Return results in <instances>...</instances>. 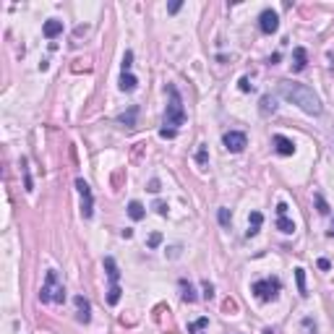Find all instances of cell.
<instances>
[{
    "instance_id": "obj_33",
    "label": "cell",
    "mask_w": 334,
    "mask_h": 334,
    "mask_svg": "<svg viewBox=\"0 0 334 334\" xmlns=\"http://www.w3.org/2000/svg\"><path fill=\"white\" fill-rule=\"evenodd\" d=\"M149 191H152V193H160V191H162V185H160V180H157V178L149 180Z\"/></svg>"
},
{
    "instance_id": "obj_5",
    "label": "cell",
    "mask_w": 334,
    "mask_h": 334,
    "mask_svg": "<svg viewBox=\"0 0 334 334\" xmlns=\"http://www.w3.org/2000/svg\"><path fill=\"white\" fill-rule=\"evenodd\" d=\"M76 188L81 193V217L89 219L91 214H94V196H91V188H89V183L84 180V178L76 180Z\"/></svg>"
},
{
    "instance_id": "obj_21",
    "label": "cell",
    "mask_w": 334,
    "mask_h": 334,
    "mask_svg": "<svg viewBox=\"0 0 334 334\" xmlns=\"http://www.w3.org/2000/svg\"><path fill=\"white\" fill-rule=\"evenodd\" d=\"M120 295H123L120 285H110V290H107V303H110V305H118V303H120Z\"/></svg>"
},
{
    "instance_id": "obj_36",
    "label": "cell",
    "mask_w": 334,
    "mask_h": 334,
    "mask_svg": "<svg viewBox=\"0 0 334 334\" xmlns=\"http://www.w3.org/2000/svg\"><path fill=\"white\" fill-rule=\"evenodd\" d=\"M319 269H321V272H329V269H332L329 258H319Z\"/></svg>"
},
{
    "instance_id": "obj_23",
    "label": "cell",
    "mask_w": 334,
    "mask_h": 334,
    "mask_svg": "<svg viewBox=\"0 0 334 334\" xmlns=\"http://www.w3.org/2000/svg\"><path fill=\"white\" fill-rule=\"evenodd\" d=\"M313 201H316V207H319V214H329V204H327V199L321 196V193H316V196H313Z\"/></svg>"
},
{
    "instance_id": "obj_10",
    "label": "cell",
    "mask_w": 334,
    "mask_h": 334,
    "mask_svg": "<svg viewBox=\"0 0 334 334\" xmlns=\"http://www.w3.org/2000/svg\"><path fill=\"white\" fill-rule=\"evenodd\" d=\"M305 66H308V52H305V47H295V52H292V71L300 73V71H305Z\"/></svg>"
},
{
    "instance_id": "obj_17",
    "label": "cell",
    "mask_w": 334,
    "mask_h": 334,
    "mask_svg": "<svg viewBox=\"0 0 334 334\" xmlns=\"http://www.w3.org/2000/svg\"><path fill=\"white\" fill-rule=\"evenodd\" d=\"M118 86H120V91H133V89L138 86V79L133 76V73H123Z\"/></svg>"
},
{
    "instance_id": "obj_3",
    "label": "cell",
    "mask_w": 334,
    "mask_h": 334,
    "mask_svg": "<svg viewBox=\"0 0 334 334\" xmlns=\"http://www.w3.org/2000/svg\"><path fill=\"white\" fill-rule=\"evenodd\" d=\"M40 300L42 303H66V287H63L55 269H50L47 277H44V285L40 290Z\"/></svg>"
},
{
    "instance_id": "obj_18",
    "label": "cell",
    "mask_w": 334,
    "mask_h": 334,
    "mask_svg": "<svg viewBox=\"0 0 334 334\" xmlns=\"http://www.w3.org/2000/svg\"><path fill=\"white\" fill-rule=\"evenodd\" d=\"M277 113V99L272 94H264L261 97V115H272Z\"/></svg>"
},
{
    "instance_id": "obj_12",
    "label": "cell",
    "mask_w": 334,
    "mask_h": 334,
    "mask_svg": "<svg viewBox=\"0 0 334 334\" xmlns=\"http://www.w3.org/2000/svg\"><path fill=\"white\" fill-rule=\"evenodd\" d=\"M180 300L183 303H196L199 300V295H196V290H193V285L188 280H180Z\"/></svg>"
},
{
    "instance_id": "obj_19",
    "label": "cell",
    "mask_w": 334,
    "mask_h": 334,
    "mask_svg": "<svg viewBox=\"0 0 334 334\" xmlns=\"http://www.w3.org/2000/svg\"><path fill=\"white\" fill-rule=\"evenodd\" d=\"M295 282H298V292L305 298V295H308V287H305V269L303 266L295 269Z\"/></svg>"
},
{
    "instance_id": "obj_37",
    "label": "cell",
    "mask_w": 334,
    "mask_h": 334,
    "mask_svg": "<svg viewBox=\"0 0 334 334\" xmlns=\"http://www.w3.org/2000/svg\"><path fill=\"white\" fill-rule=\"evenodd\" d=\"M280 60H282V55H280V52H274L272 58H269V66H274V63H280Z\"/></svg>"
},
{
    "instance_id": "obj_39",
    "label": "cell",
    "mask_w": 334,
    "mask_h": 334,
    "mask_svg": "<svg viewBox=\"0 0 334 334\" xmlns=\"http://www.w3.org/2000/svg\"><path fill=\"white\" fill-rule=\"evenodd\" d=\"M264 334H274V329H264Z\"/></svg>"
},
{
    "instance_id": "obj_30",
    "label": "cell",
    "mask_w": 334,
    "mask_h": 334,
    "mask_svg": "<svg viewBox=\"0 0 334 334\" xmlns=\"http://www.w3.org/2000/svg\"><path fill=\"white\" fill-rule=\"evenodd\" d=\"M152 209H154L160 217H165V214H167V204H165V201H154V207H152Z\"/></svg>"
},
{
    "instance_id": "obj_1",
    "label": "cell",
    "mask_w": 334,
    "mask_h": 334,
    "mask_svg": "<svg viewBox=\"0 0 334 334\" xmlns=\"http://www.w3.org/2000/svg\"><path fill=\"white\" fill-rule=\"evenodd\" d=\"M280 94L292 102V105H298L303 113L308 115H321V99L319 94L313 91L311 86H305V84H295V81H280Z\"/></svg>"
},
{
    "instance_id": "obj_11",
    "label": "cell",
    "mask_w": 334,
    "mask_h": 334,
    "mask_svg": "<svg viewBox=\"0 0 334 334\" xmlns=\"http://www.w3.org/2000/svg\"><path fill=\"white\" fill-rule=\"evenodd\" d=\"M42 32H44V37H47V40H55L58 34H63V21H58V18H50V21H44Z\"/></svg>"
},
{
    "instance_id": "obj_34",
    "label": "cell",
    "mask_w": 334,
    "mask_h": 334,
    "mask_svg": "<svg viewBox=\"0 0 334 334\" xmlns=\"http://www.w3.org/2000/svg\"><path fill=\"white\" fill-rule=\"evenodd\" d=\"M180 8H183V3H180V0H175V3H170V5H167V11H170V13H178Z\"/></svg>"
},
{
    "instance_id": "obj_32",
    "label": "cell",
    "mask_w": 334,
    "mask_h": 334,
    "mask_svg": "<svg viewBox=\"0 0 334 334\" xmlns=\"http://www.w3.org/2000/svg\"><path fill=\"white\" fill-rule=\"evenodd\" d=\"M287 209H290V207H287L285 201H280V204H277V217H287Z\"/></svg>"
},
{
    "instance_id": "obj_35",
    "label": "cell",
    "mask_w": 334,
    "mask_h": 334,
    "mask_svg": "<svg viewBox=\"0 0 334 334\" xmlns=\"http://www.w3.org/2000/svg\"><path fill=\"white\" fill-rule=\"evenodd\" d=\"M250 89H253V84L248 79H240V91H250Z\"/></svg>"
},
{
    "instance_id": "obj_26",
    "label": "cell",
    "mask_w": 334,
    "mask_h": 334,
    "mask_svg": "<svg viewBox=\"0 0 334 334\" xmlns=\"http://www.w3.org/2000/svg\"><path fill=\"white\" fill-rule=\"evenodd\" d=\"M201 287H204V298H207V300L214 298V285H211L209 280H204V282H201Z\"/></svg>"
},
{
    "instance_id": "obj_20",
    "label": "cell",
    "mask_w": 334,
    "mask_h": 334,
    "mask_svg": "<svg viewBox=\"0 0 334 334\" xmlns=\"http://www.w3.org/2000/svg\"><path fill=\"white\" fill-rule=\"evenodd\" d=\"M277 230L285 235H290V233H295V222L287 219V217H277Z\"/></svg>"
},
{
    "instance_id": "obj_38",
    "label": "cell",
    "mask_w": 334,
    "mask_h": 334,
    "mask_svg": "<svg viewBox=\"0 0 334 334\" xmlns=\"http://www.w3.org/2000/svg\"><path fill=\"white\" fill-rule=\"evenodd\" d=\"M327 238H332V240H334V222H332V227L327 230Z\"/></svg>"
},
{
    "instance_id": "obj_22",
    "label": "cell",
    "mask_w": 334,
    "mask_h": 334,
    "mask_svg": "<svg viewBox=\"0 0 334 334\" xmlns=\"http://www.w3.org/2000/svg\"><path fill=\"white\" fill-rule=\"evenodd\" d=\"M196 162H199V167H207V162H209V149H207V144H199Z\"/></svg>"
},
{
    "instance_id": "obj_9",
    "label": "cell",
    "mask_w": 334,
    "mask_h": 334,
    "mask_svg": "<svg viewBox=\"0 0 334 334\" xmlns=\"http://www.w3.org/2000/svg\"><path fill=\"white\" fill-rule=\"evenodd\" d=\"M73 303H76V308H79L76 319H79L81 324H89V321H91V305H89V300L84 298V295H76V298H73Z\"/></svg>"
},
{
    "instance_id": "obj_15",
    "label": "cell",
    "mask_w": 334,
    "mask_h": 334,
    "mask_svg": "<svg viewBox=\"0 0 334 334\" xmlns=\"http://www.w3.org/2000/svg\"><path fill=\"white\" fill-rule=\"evenodd\" d=\"M136 115H138V107H136V105H131V107H128V113L118 115L115 120H118L120 125H125V128H133V125H136Z\"/></svg>"
},
{
    "instance_id": "obj_16",
    "label": "cell",
    "mask_w": 334,
    "mask_h": 334,
    "mask_svg": "<svg viewBox=\"0 0 334 334\" xmlns=\"http://www.w3.org/2000/svg\"><path fill=\"white\" fill-rule=\"evenodd\" d=\"M128 217H131L133 222H141V219L146 217L144 204H141V201H131V204H128Z\"/></svg>"
},
{
    "instance_id": "obj_13",
    "label": "cell",
    "mask_w": 334,
    "mask_h": 334,
    "mask_svg": "<svg viewBox=\"0 0 334 334\" xmlns=\"http://www.w3.org/2000/svg\"><path fill=\"white\" fill-rule=\"evenodd\" d=\"M261 222H264V214L261 211H250V217H248V238H253L258 235V230H261Z\"/></svg>"
},
{
    "instance_id": "obj_25",
    "label": "cell",
    "mask_w": 334,
    "mask_h": 334,
    "mask_svg": "<svg viewBox=\"0 0 334 334\" xmlns=\"http://www.w3.org/2000/svg\"><path fill=\"white\" fill-rule=\"evenodd\" d=\"M131 66H133V52L125 50V55H123V73H131Z\"/></svg>"
},
{
    "instance_id": "obj_6",
    "label": "cell",
    "mask_w": 334,
    "mask_h": 334,
    "mask_svg": "<svg viewBox=\"0 0 334 334\" xmlns=\"http://www.w3.org/2000/svg\"><path fill=\"white\" fill-rule=\"evenodd\" d=\"M222 144H225L227 152L240 154L248 146V138H246V133H240V131H227L225 136H222Z\"/></svg>"
},
{
    "instance_id": "obj_7",
    "label": "cell",
    "mask_w": 334,
    "mask_h": 334,
    "mask_svg": "<svg viewBox=\"0 0 334 334\" xmlns=\"http://www.w3.org/2000/svg\"><path fill=\"white\" fill-rule=\"evenodd\" d=\"M258 29H261V34H274L280 29V13L272 11V8L261 11V16H258Z\"/></svg>"
},
{
    "instance_id": "obj_8",
    "label": "cell",
    "mask_w": 334,
    "mask_h": 334,
    "mask_svg": "<svg viewBox=\"0 0 334 334\" xmlns=\"http://www.w3.org/2000/svg\"><path fill=\"white\" fill-rule=\"evenodd\" d=\"M272 144H274V152L282 154V157H292V154H295L292 138H287V136H282V133H274V136H272Z\"/></svg>"
},
{
    "instance_id": "obj_27",
    "label": "cell",
    "mask_w": 334,
    "mask_h": 334,
    "mask_svg": "<svg viewBox=\"0 0 334 334\" xmlns=\"http://www.w3.org/2000/svg\"><path fill=\"white\" fill-rule=\"evenodd\" d=\"M217 217H219V225H222V227H230V211H227L225 207L217 211Z\"/></svg>"
},
{
    "instance_id": "obj_31",
    "label": "cell",
    "mask_w": 334,
    "mask_h": 334,
    "mask_svg": "<svg viewBox=\"0 0 334 334\" xmlns=\"http://www.w3.org/2000/svg\"><path fill=\"white\" fill-rule=\"evenodd\" d=\"M160 136L162 138H175V136H178V131H172V128H160Z\"/></svg>"
},
{
    "instance_id": "obj_4",
    "label": "cell",
    "mask_w": 334,
    "mask_h": 334,
    "mask_svg": "<svg viewBox=\"0 0 334 334\" xmlns=\"http://www.w3.org/2000/svg\"><path fill=\"white\" fill-rule=\"evenodd\" d=\"M253 295L261 303H272V300H277V295H280V290H282V282L277 280V277H266V280H258V282H253Z\"/></svg>"
},
{
    "instance_id": "obj_24",
    "label": "cell",
    "mask_w": 334,
    "mask_h": 334,
    "mask_svg": "<svg viewBox=\"0 0 334 334\" xmlns=\"http://www.w3.org/2000/svg\"><path fill=\"white\" fill-rule=\"evenodd\" d=\"M204 327H209V319H207V316H201V319H196L193 324H188V334L199 332V329H204Z\"/></svg>"
},
{
    "instance_id": "obj_28",
    "label": "cell",
    "mask_w": 334,
    "mask_h": 334,
    "mask_svg": "<svg viewBox=\"0 0 334 334\" xmlns=\"http://www.w3.org/2000/svg\"><path fill=\"white\" fill-rule=\"evenodd\" d=\"M160 243H162V233H152L149 240H146V246H149V248H157Z\"/></svg>"
},
{
    "instance_id": "obj_29",
    "label": "cell",
    "mask_w": 334,
    "mask_h": 334,
    "mask_svg": "<svg viewBox=\"0 0 334 334\" xmlns=\"http://www.w3.org/2000/svg\"><path fill=\"white\" fill-rule=\"evenodd\" d=\"M303 329H305V334H316V324H313V319H303Z\"/></svg>"
},
{
    "instance_id": "obj_14",
    "label": "cell",
    "mask_w": 334,
    "mask_h": 334,
    "mask_svg": "<svg viewBox=\"0 0 334 334\" xmlns=\"http://www.w3.org/2000/svg\"><path fill=\"white\" fill-rule=\"evenodd\" d=\"M105 272H107V277H110V285H118L120 269H118V264H115L113 256H105Z\"/></svg>"
},
{
    "instance_id": "obj_2",
    "label": "cell",
    "mask_w": 334,
    "mask_h": 334,
    "mask_svg": "<svg viewBox=\"0 0 334 334\" xmlns=\"http://www.w3.org/2000/svg\"><path fill=\"white\" fill-rule=\"evenodd\" d=\"M167 110H165V128H172V131H178V125L185 123V110H183V99H180V91L178 86H172V84H167Z\"/></svg>"
}]
</instances>
